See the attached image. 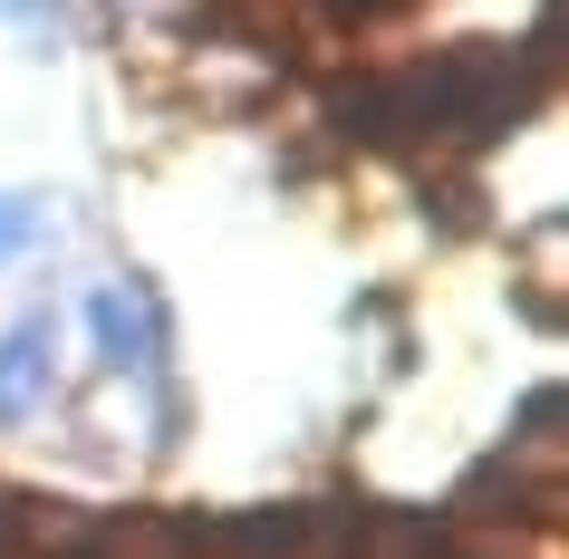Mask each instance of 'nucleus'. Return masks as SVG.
<instances>
[{
    "label": "nucleus",
    "mask_w": 569,
    "mask_h": 559,
    "mask_svg": "<svg viewBox=\"0 0 569 559\" xmlns=\"http://www.w3.org/2000/svg\"><path fill=\"white\" fill-rule=\"evenodd\" d=\"M88 328H97V357L107 367H136V377H154V357H164V299L146 290V280H126V290H97L88 299Z\"/></svg>",
    "instance_id": "nucleus-1"
},
{
    "label": "nucleus",
    "mask_w": 569,
    "mask_h": 559,
    "mask_svg": "<svg viewBox=\"0 0 569 559\" xmlns=\"http://www.w3.org/2000/svg\"><path fill=\"white\" fill-rule=\"evenodd\" d=\"M49 357H59V328L49 319H20L0 338V425H20V415L49 396Z\"/></svg>",
    "instance_id": "nucleus-2"
},
{
    "label": "nucleus",
    "mask_w": 569,
    "mask_h": 559,
    "mask_svg": "<svg viewBox=\"0 0 569 559\" xmlns=\"http://www.w3.org/2000/svg\"><path fill=\"white\" fill-rule=\"evenodd\" d=\"M39 232H49V212H39V203H0V261H20Z\"/></svg>",
    "instance_id": "nucleus-3"
}]
</instances>
